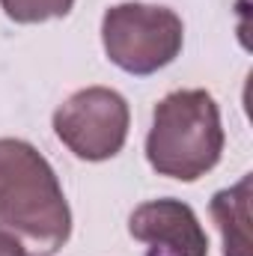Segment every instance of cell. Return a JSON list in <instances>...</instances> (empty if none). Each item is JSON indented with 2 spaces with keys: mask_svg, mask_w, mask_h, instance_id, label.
<instances>
[{
  "mask_svg": "<svg viewBox=\"0 0 253 256\" xmlns=\"http://www.w3.org/2000/svg\"><path fill=\"white\" fill-rule=\"evenodd\" d=\"M128 232L149 244V256H208V236L182 200H149L128 218Z\"/></svg>",
  "mask_w": 253,
  "mask_h": 256,
  "instance_id": "obj_5",
  "label": "cell"
},
{
  "mask_svg": "<svg viewBox=\"0 0 253 256\" xmlns=\"http://www.w3.org/2000/svg\"><path fill=\"white\" fill-rule=\"evenodd\" d=\"M0 6L18 24H39L51 18H66L74 0H0Z\"/></svg>",
  "mask_w": 253,
  "mask_h": 256,
  "instance_id": "obj_7",
  "label": "cell"
},
{
  "mask_svg": "<svg viewBox=\"0 0 253 256\" xmlns=\"http://www.w3.org/2000/svg\"><path fill=\"white\" fill-rule=\"evenodd\" d=\"M0 256H27V254L21 250V244L15 238H9V236L0 232Z\"/></svg>",
  "mask_w": 253,
  "mask_h": 256,
  "instance_id": "obj_8",
  "label": "cell"
},
{
  "mask_svg": "<svg viewBox=\"0 0 253 256\" xmlns=\"http://www.w3.org/2000/svg\"><path fill=\"white\" fill-rule=\"evenodd\" d=\"M128 102L110 86H86L54 110L57 137L84 161L114 158L128 137Z\"/></svg>",
  "mask_w": 253,
  "mask_h": 256,
  "instance_id": "obj_4",
  "label": "cell"
},
{
  "mask_svg": "<svg viewBox=\"0 0 253 256\" xmlns=\"http://www.w3.org/2000/svg\"><path fill=\"white\" fill-rule=\"evenodd\" d=\"M104 54L128 74H155L170 66L185 42L182 18L167 6L152 3H116L102 18Z\"/></svg>",
  "mask_w": 253,
  "mask_h": 256,
  "instance_id": "obj_3",
  "label": "cell"
},
{
  "mask_svg": "<svg viewBox=\"0 0 253 256\" xmlns=\"http://www.w3.org/2000/svg\"><path fill=\"white\" fill-rule=\"evenodd\" d=\"M212 218L224 238V256H250V176L212 196Z\"/></svg>",
  "mask_w": 253,
  "mask_h": 256,
  "instance_id": "obj_6",
  "label": "cell"
},
{
  "mask_svg": "<svg viewBox=\"0 0 253 256\" xmlns=\"http://www.w3.org/2000/svg\"><path fill=\"white\" fill-rule=\"evenodd\" d=\"M0 232L27 256H54L72 236V212L54 167L18 137H0Z\"/></svg>",
  "mask_w": 253,
  "mask_h": 256,
  "instance_id": "obj_1",
  "label": "cell"
},
{
  "mask_svg": "<svg viewBox=\"0 0 253 256\" xmlns=\"http://www.w3.org/2000/svg\"><path fill=\"white\" fill-rule=\"evenodd\" d=\"M224 155L220 110L206 90H176L155 104L146 158L158 176L196 182Z\"/></svg>",
  "mask_w": 253,
  "mask_h": 256,
  "instance_id": "obj_2",
  "label": "cell"
}]
</instances>
